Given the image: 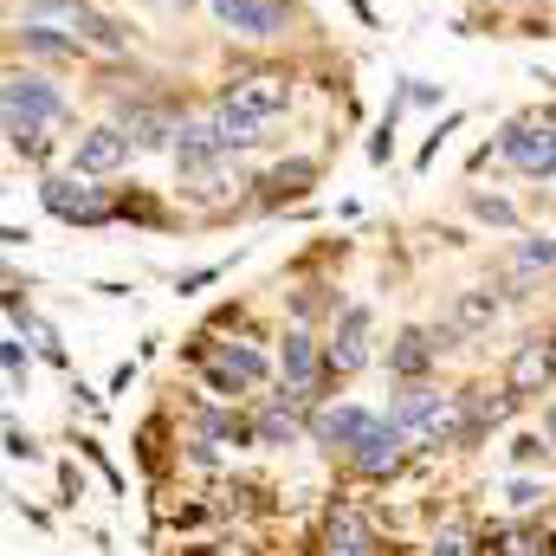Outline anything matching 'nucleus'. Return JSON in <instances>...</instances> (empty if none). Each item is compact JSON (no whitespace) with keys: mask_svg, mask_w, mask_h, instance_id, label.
<instances>
[{"mask_svg":"<svg viewBox=\"0 0 556 556\" xmlns=\"http://www.w3.org/2000/svg\"><path fill=\"white\" fill-rule=\"evenodd\" d=\"M117 124L130 130L137 149H175V137H181L175 111H162V104H124V111H117Z\"/></svg>","mask_w":556,"mask_h":556,"instance_id":"f8f14e48","label":"nucleus"},{"mask_svg":"<svg viewBox=\"0 0 556 556\" xmlns=\"http://www.w3.org/2000/svg\"><path fill=\"white\" fill-rule=\"evenodd\" d=\"M433 356H440V337H433V330H402L395 350H389V369H395L402 382H420Z\"/></svg>","mask_w":556,"mask_h":556,"instance_id":"f3484780","label":"nucleus"},{"mask_svg":"<svg viewBox=\"0 0 556 556\" xmlns=\"http://www.w3.org/2000/svg\"><path fill=\"white\" fill-rule=\"evenodd\" d=\"M472 214H479L485 227H518V207L498 201V194H472Z\"/></svg>","mask_w":556,"mask_h":556,"instance_id":"4be33fe9","label":"nucleus"},{"mask_svg":"<svg viewBox=\"0 0 556 556\" xmlns=\"http://www.w3.org/2000/svg\"><path fill=\"white\" fill-rule=\"evenodd\" d=\"M453 324H459V337H479V330H492V324H498V298H492L485 285H466V291L453 298Z\"/></svg>","mask_w":556,"mask_h":556,"instance_id":"a211bd4d","label":"nucleus"},{"mask_svg":"<svg viewBox=\"0 0 556 556\" xmlns=\"http://www.w3.org/2000/svg\"><path fill=\"white\" fill-rule=\"evenodd\" d=\"M291 433H298V420L285 415V408H273V415L260 420V440H266V446H285V440H291Z\"/></svg>","mask_w":556,"mask_h":556,"instance_id":"bb28decb","label":"nucleus"},{"mask_svg":"<svg viewBox=\"0 0 556 556\" xmlns=\"http://www.w3.org/2000/svg\"><path fill=\"white\" fill-rule=\"evenodd\" d=\"M0 117H26V124H65V98L52 91V78L39 72H7V91H0Z\"/></svg>","mask_w":556,"mask_h":556,"instance_id":"7ed1b4c3","label":"nucleus"},{"mask_svg":"<svg viewBox=\"0 0 556 556\" xmlns=\"http://www.w3.org/2000/svg\"><path fill=\"white\" fill-rule=\"evenodd\" d=\"M350 7H356V20H363V26H376V7H369V0H350Z\"/></svg>","mask_w":556,"mask_h":556,"instance_id":"7c9ffc66","label":"nucleus"},{"mask_svg":"<svg viewBox=\"0 0 556 556\" xmlns=\"http://www.w3.org/2000/svg\"><path fill=\"white\" fill-rule=\"evenodd\" d=\"M0 363H7V389L20 395V389H26V343L7 337V343H0Z\"/></svg>","mask_w":556,"mask_h":556,"instance_id":"b1692460","label":"nucleus"},{"mask_svg":"<svg viewBox=\"0 0 556 556\" xmlns=\"http://www.w3.org/2000/svg\"><path fill=\"white\" fill-rule=\"evenodd\" d=\"M207 7H214L220 33H233V39H285V26H291V0H207Z\"/></svg>","mask_w":556,"mask_h":556,"instance_id":"20e7f679","label":"nucleus"},{"mask_svg":"<svg viewBox=\"0 0 556 556\" xmlns=\"http://www.w3.org/2000/svg\"><path fill=\"white\" fill-rule=\"evenodd\" d=\"M65 33H72L78 46H98V52H111V59H117V52H130V39H124V26H117V20H104V13H98L91 0H85V7L72 13V20H65Z\"/></svg>","mask_w":556,"mask_h":556,"instance_id":"dca6fc26","label":"nucleus"},{"mask_svg":"<svg viewBox=\"0 0 556 556\" xmlns=\"http://www.w3.org/2000/svg\"><path fill=\"white\" fill-rule=\"evenodd\" d=\"M207 382H214V395H240V389L266 382V356H260L253 343H227V350L207 363Z\"/></svg>","mask_w":556,"mask_h":556,"instance_id":"9d476101","label":"nucleus"},{"mask_svg":"<svg viewBox=\"0 0 556 556\" xmlns=\"http://www.w3.org/2000/svg\"><path fill=\"white\" fill-rule=\"evenodd\" d=\"M20 39H26V52H39V59H78V39H59V26H46V20L20 26Z\"/></svg>","mask_w":556,"mask_h":556,"instance_id":"aec40b11","label":"nucleus"},{"mask_svg":"<svg viewBox=\"0 0 556 556\" xmlns=\"http://www.w3.org/2000/svg\"><path fill=\"white\" fill-rule=\"evenodd\" d=\"M324 363H330V376H356L369 363V304H350L337 317V337L324 343Z\"/></svg>","mask_w":556,"mask_h":556,"instance_id":"1a4fd4ad","label":"nucleus"},{"mask_svg":"<svg viewBox=\"0 0 556 556\" xmlns=\"http://www.w3.org/2000/svg\"><path fill=\"white\" fill-rule=\"evenodd\" d=\"M324 556H376V531L356 505H337V518L324 531Z\"/></svg>","mask_w":556,"mask_h":556,"instance_id":"ddd939ff","label":"nucleus"},{"mask_svg":"<svg viewBox=\"0 0 556 556\" xmlns=\"http://www.w3.org/2000/svg\"><path fill=\"white\" fill-rule=\"evenodd\" d=\"M7 149H13V155H26V162H46V124L7 117Z\"/></svg>","mask_w":556,"mask_h":556,"instance_id":"412c9836","label":"nucleus"},{"mask_svg":"<svg viewBox=\"0 0 556 556\" xmlns=\"http://www.w3.org/2000/svg\"><path fill=\"white\" fill-rule=\"evenodd\" d=\"M130 155H137V142H130V130H124V124H91L85 137L72 142V175L104 181V175H117Z\"/></svg>","mask_w":556,"mask_h":556,"instance_id":"39448f33","label":"nucleus"},{"mask_svg":"<svg viewBox=\"0 0 556 556\" xmlns=\"http://www.w3.org/2000/svg\"><path fill=\"white\" fill-rule=\"evenodd\" d=\"M162 7H194V0H162Z\"/></svg>","mask_w":556,"mask_h":556,"instance_id":"473e14b6","label":"nucleus"},{"mask_svg":"<svg viewBox=\"0 0 556 556\" xmlns=\"http://www.w3.org/2000/svg\"><path fill=\"white\" fill-rule=\"evenodd\" d=\"M498 155L518 168V175H556V117H518L505 137H498Z\"/></svg>","mask_w":556,"mask_h":556,"instance_id":"f03ea898","label":"nucleus"},{"mask_svg":"<svg viewBox=\"0 0 556 556\" xmlns=\"http://www.w3.org/2000/svg\"><path fill=\"white\" fill-rule=\"evenodd\" d=\"M376 427L369 408H324V415L311 420V433H317V446H343V453H356V440Z\"/></svg>","mask_w":556,"mask_h":556,"instance_id":"2eb2a0df","label":"nucleus"},{"mask_svg":"<svg viewBox=\"0 0 556 556\" xmlns=\"http://www.w3.org/2000/svg\"><path fill=\"white\" fill-rule=\"evenodd\" d=\"M459 124H466V117H459V111H453V117H446V124H433V137L420 142V155H415V168H433V155H440V142L453 137V130H459Z\"/></svg>","mask_w":556,"mask_h":556,"instance_id":"a878e982","label":"nucleus"},{"mask_svg":"<svg viewBox=\"0 0 556 556\" xmlns=\"http://www.w3.org/2000/svg\"><path fill=\"white\" fill-rule=\"evenodd\" d=\"M518 402H525L518 389H505V395H485V389H466V395H459V408H466V440H459V446H472V440H479L485 427H498V420H511V408H518Z\"/></svg>","mask_w":556,"mask_h":556,"instance_id":"4468645a","label":"nucleus"},{"mask_svg":"<svg viewBox=\"0 0 556 556\" xmlns=\"http://www.w3.org/2000/svg\"><path fill=\"white\" fill-rule=\"evenodd\" d=\"M214 278H220V266H201V273H188V278H181V298H188V291H201V285H214Z\"/></svg>","mask_w":556,"mask_h":556,"instance_id":"c756f323","label":"nucleus"},{"mask_svg":"<svg viewBox=\"0 0 556 556\" xmlns=\"http://www.w3.org/2000/svg\"><path fill=\"white\" fill-rule=\"evenodd\" d=\"M324 376H330V363L311 343V330H285V402H317Z\"/></svg>","mask_w":556,"mask_h":556,"instance_id":"0eeeda50","label":"nucleus"},{"mask_svg":"<svg viewBox=\"0 0 556 556\" xmlns=\"http://www.w3.org/2000/svg\"><path fill=\"white\" fill-rule=\"evenodd\" d=\"M201 433H207V440H247V427L233 415H220V408H201Z\"/></svg>","mask_w":556,"mask_h":556,"instance_id":"393cba45","label":"nucleus"},{"mask_svg":"<svg viewBox=\"0 0 556 556\" xmlns=\"http://www.w3.org/2000/svg\"><path fill=\"white\" fill-rule=\"evenodd\" d=\"M556 266V240H525L518 247V273H551Z\"/></svg>","mask_w":556,"mask_h":556,"instance_id":"5701e85b","label":"nucleus"},{"mask_svg":"<svg viewBox=\"0 0 556 556\" xmlns=\"http://www.w3.org/2000/svg\"><path fill=\"white\" fill-rule=\"evenodd\" d=\"M433 556H472V538L453 525V531H440V538H433Z\"/></svg>","mask_w":556,"mask_h":556,"instance_id":"cd10ccee","label":"nucleus"},{"mask_svg":"<svg viewBox=\"0 0 556 556\" xmlns=\"http://www.w3.org/2000/svg\"><path fill=\"white\" fill-rule=\"evenodd\" d=\"M7 453H13V459H33V453H39V446H33V440H26V433H20V427H7Z\"/></svg>","mask_w":556,"mask_h":556,"instance_id":"c85d7f7f","label":"nucleus"},{"mask_svg":"<svg viewBox=\"0 0 556 556\" xmlns=\"http://www.w3.org/2000/svg\"><path fill=\"white\" fill-rule=\"evenodd\" d=\"M551 382H556V343L551 337L518 343V356H511V369H505V389H518V395H544Z\"/></svg>","mask_w":556,"mask_h":556,"instance_id":"9b49d317","label":"nucleus"},{"mask_svg":"<svg viewBox=\"0 0 556 556\" xmlns=\"http://www.w3.org/2000/svg\"><path fill=\"white\" fill-rule=\"evenodd\" d=\"M544 433H551V440H556V402H551V408H544Z\"/></svg>","mask_w":556,"mask_h":556,"instance_id":"2f4dec72","label":"nucleus"},{"mask_svg":"<svg viewBox=\"0 0 556 556\" xmlns=\"http://www.w3.org/2000/svg\"><path fill=\"white\" fill-rule=\"evenodd\" d=\"M220 104H233V111L273 124V117L291 111V78H285V72H247V78H233V85L220 91Z\"/></svg>","mask_w":556,"mask_h":556,"instance_id":"423d86ee","label":"nucleus"},{"mask_svg":"<svg viewBox=\"0 0 556 556\" xmlns=\"http://www.w3.org/2000/svg\"><path fill=\"white\" fill-rule=\"evenodd\" d=\"M214 117H220V137L227 149H260L273 124H260V117H247V111H233V104H214Z\"/></svg>","mask_w":556,"mask_h":556,"instance_id":"6ab92c4d","label":"nucleus"},{"mask_svg":"<svg viewBox=\"0 0 556 556\" xmlns=\"http://www.w3.org/2000/svg\"><path fill=\"white\" fill-rule=\"evenodd\" d=\"M402 446H415V440L402 433V420H395V415H389V420L376 415V427L356 440V453H350V459H356V472H363V479H389V472L402 466Z\"/></svg>","mask_w":556,"mask_h":556,"instance_id":"6e6552de","label":"nucleus"},{"mask_svg":"<svg viewBox=\"0 0 556 556\" xmlns=\"http://www.w3.org/2000/svg\"><path fill=\"white\" fill-rule=\"evenodd\" d=\"M39 201L65 227H104V220H117V207L104 201V188H91V175H46L39 181Z\"/></svg>","mask_w":556,"mask_h":556,"instance_id":"f257e3e1","label":"nucleus"}]
</instances>
